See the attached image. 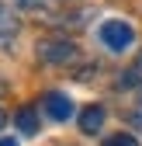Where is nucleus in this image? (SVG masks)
Masks as SVG:
<instances>
[{"label": "nucleus", "mask_w": 142, "mask_h": 146, "mask_svg": "<svg viewBox=\"0 0 142 146\" xmlns=\"http://www.w3.org/2000/svg\"><path fill=\"white\" fill-rule=\"evenodd\" d=\"M0 146H17V143L14 139H0Z\"/></svg>", "instance_id": "obj_10"}, {"label": "nucleus", "mask_w": 142, "mask_h": 146, "mask_svg": "<svg viewBox=\"0 0 142 146\" xmlns=\"http://www.w3.org/2000/svg\"><path fill=\"white\" fill-rule=\"evenodd\" d=\"M14 31H17V21H14L11 14H4V11H0V38H11Z\"/></svg>", "instance_id": "obj_7"}, {"label": "nucleus", "mask_w": 142, "mask_h": 146, "mask_svg": "<svg viewBox=\"0 0 142 146\" xmlns=\"http://www.w3.org/2000/svg\"><path fill=\"white\" fill-rule=\"evenodd\" d=\"M4 122H7V115H4V111H0V129H4Z\"/></svg>", "instance_id": "obj_11"}, {"label": "nucleus", "mask_w": 142, "mask_h": 146, "mask_svg": "<svg viewBox=\"0 0 142 146\" xmlns=\"http://www.w3.org/2000/svg\"><path fill=\"white\" fill-rule=\"evenodd\" d=\"M128 122H132V129H135V132H142V101H139V104L132 108V115H128Z\"/></svg>", "instance_id": "obj_9"}, {"label": "nucleus", "mask_w": 142, "mask_h": 146, "mask_svg": "<svg viewBox=\"0 0 142 146\" xmlns=\"http://www.w3.org/2000/svg\"><path fill=\"white\" fill-rule=\"evenodd\" d=\"M121 84H125V87H128V84H135V87L142 84V52H139V59H135V70L125 73V80H121Z\"/></svg>", "instance_id": "obj_8"}, {"label": "nucleus", "mask_w": 142, "mask_h": 146, "mask_svg": "<svg viewBox=\"0 0 142 146\" xmlns=\"http://www.w3.org/2000/svg\"><path fill=\"white\" fill-rule=\"evenodd\" d=\"M14 125H17V132H24V136H35L38 132V111L28 104V108H21V111L14 115Z\"/></svg>", "instance_id": "obj_5"}, {"label": "nucleus", "mask_w": 142, "mask_h": 146, "mask_svg": "<svg viewBox=\"0 0 142 146\" xmlns=\"http://www.w3.org/2000/svg\"><path fill=\"white\" fill-rule=\"evenodd\" d=\"M104 108L101 104H87L83 111H80V132H87V136H94V132H101V125H104Z\"/></svg>", "instance_id": "obj_4"}, {"label": "nucleus", "mask_w": 142, "mask_h": 146, "mask_svg": "<svg viewBox=\"0 0 142 146\" xmlns=\"http://www.w3.org/2000/svg\"><path fill=\"white\" fill-rule=\"evenodd\" d=\"M38 59L52 63V66H66L76 59V45L69 38H42L38 42Z\"/></svg>", "instance_id": "obj_2"}, {"label": "nucleus", "mask_w": 142, "mask_h": 146, "mask_svg": "<svg viewBox=\"0 0 142 146\" xmlns=\"http://www.w3.org/2000/svg\"><path fill=\"white\" fill-rule=\"evenodd\" d=\"M101 42L108 45L111 52H125L132 42H135V31L128 21H121V17H111V21L101 25Z\"/></svg>", "instance_id": "obj_1"}, {"label": "nucleus", "mask_w": 142, "mask_h": 146, "mask_svg": "<svg viewBox=\"0 0 142 146\" xmlns=\"http://www.w3.org/2000/svg\"><path fill=\"white\" fill-rule=\"evenodd\" d=\"M104 146H139V139L128 136V132H118V136H108V139H104Z\"/></svg>", "instance_id": "obj_6"}, {"label": "nucleus", "mask_w": 142, "mask_h": 146, "mask_svg": "<svg viewBox=\"0 0 142 146\" xmlns=\"http://www.w3.org/2000/svg\"><path fill=\"white\" fill-rule=\"evenodd\" d=\"M42 104H45V115L56 118V122H66L69 115H73V101H69L66 94H59V90H49Z\"/></svg>", "instance_id": "obj_3"}]
</instances>
